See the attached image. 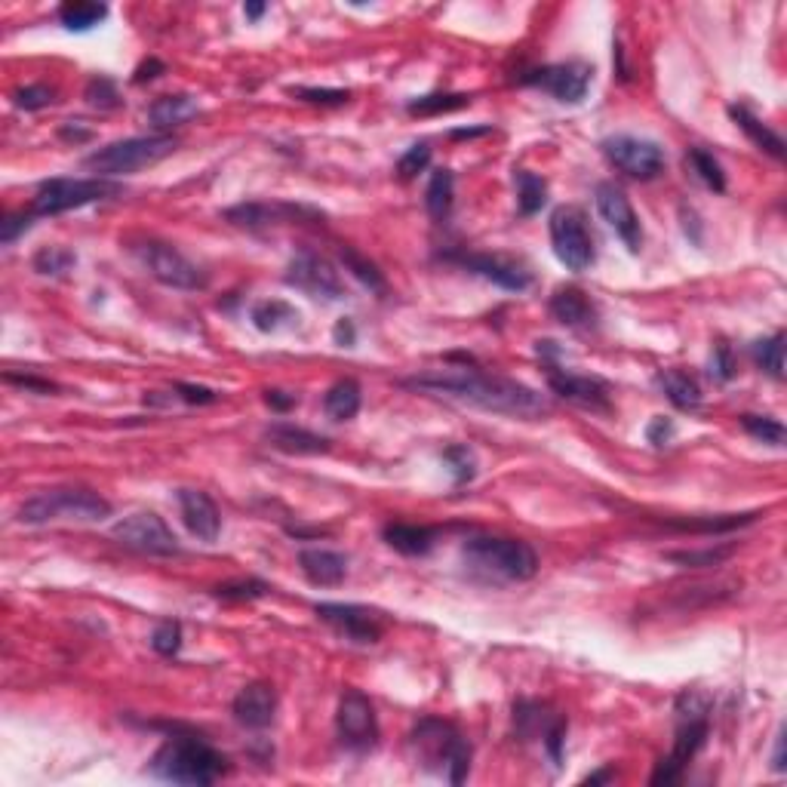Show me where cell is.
Returning a JSON list of instances; mask_svg holds the SVG:
<instances>
[{"label":"cell","mask_w":787,"mask_h":787,"mask_svg":"<svg viewBox=\"0 0 787 787\" xmlns=\"http://www.w3.org/2000/svg\"><path fill=\"white\" fill-rule=\"evenodd\" d=\"M686 160H689V167L695 170V176L708 185L711 191H717V194H723L726 191V173H723V167H720V160L711 154V151H704V148H689L686 151Z\"/></svg>","instance_id":"cell-38"},{"label":"cell","mask_w":787,"mask_h":787,"mask_svg":"<svg viewBox=\"0 0 787 787\" xmlns=\"http://www.w3.org/2000/svg\"><path fill=\"white\" fill-rule=\"evenodd\" d=\"M314 615L320 621H326L329 628L339 631L342 637H348L351 643H379L385 634V618L376 609H366L357 603H317Z\"/></svg>","instance_id":"cell-14"},{"label":"cell","mask_w":787,"mask_h":787,"mask_svg":"<svg viewBox=\"0 0 787 787\" xmlns=\"http://www.w3.org/2000/svg\"><path fill=\"white\" fill-rule=\"evenodd\" d=\"M514 182H517L520 216H535V213L545 206V200H548V182H545L542 176L529 173V170H517V173H514Z\"/></svg>","instance_id":"cell-34"},{"label":"cell","mask_w":787,"mask_h":787,"mask_svg":"<svg viewBox=\"0 0 787 787\" xmlns=\"http://www.w3.org/2000/svg\"><path fill=\"white\" fill-rule=\"evenodd\" d=\"M514 723L523 738H542V741H548L551 732L566 729V717L554 714L548 704L538 701H520L514 708Z\"/></svg>","instance_id":"cell-28"},{"label":"cell","mask_w":787,"mask_h":787,"mask_svg":"<svg viewBox=\"0 0 787 787\" xmlns=\"http://www.w3.org/2000/svg\"><path fill=\"white\" fill-rule=\"evenodd\" d=\"M711 376L720 379V382H729L735 376V357L729 351V345H717L714 348V360H711Z\"/></svg>","instance_id":"cell-53"},{"label":"cell","mask_w":787,"mask_h":787,"mask_svg":"<svg viewBox=\"0 0 787 787\" xmlns=\"http://www.w3.org/2000/svg\"><path fill=\"white\" fill-rule=\"evenodd\" d=\"M163 71H167V65H163L160 59H148V62H142V65L136 68V74H133V84H148V80L160 77Z\"/></svg>","instance_id":"cell-57"},{"label":"cell","mask_w":787,"mask_h":787,"mask_svg":"<svg viewBox=\"0 0 787 787\" xmlns=\"http://www.w3.org/2000/svg\"><path fill=\"white\" fill-rule=\"evenodd\" d=\"M179 148L176 136H136V139H123L111 142L105 148H96L93 154L84 157V167L93 170L99 179H117V176H130L139 170H148L163 157H170Z\"/></svg>","instance_id":"cell-6"},{"label":"cell","mask_w":787,"mask_h":787,"mask_svg":"<svg viewBox=\"0 0 787 787\" xmlns=\"http://www.w3.org/2000/svg\"><path fill=\"white\" fill-rule=\"evenodd\" d=\"M403 385L416 388V391H428V394L468 400L486 412H502V416H514V419L548 416V400L535 388L514 382V379L489 376V372L474 369V366H446V369L419 372V376L403 379Z\"/></svg>","instance_id":"cell-1"},{"label":"cell","mask_w":787,"mask_h":787,"mask_svg":"<svg viewBox=\"0 0 787 787\" xmlns=\"http://www.w3.org/2000/svg\"><path fill=\"white\" fill-rule=\"evenodd\" d=\"M84 99L90 108H99V111H114L120 105V93H117V84L105 74H96L90 77V84L84 90Z\"/></svg>","instance_id":"cell-44"},{"label":"cell","mask_w":787,"mask_h":787,"mask_svg":"<svg viewBox=\"0 0 787 787\" xmlns=\"http://www.w3.org/2000/svg\"><path fill=\"white\" fill-rule=\"evenodd\" d=\"M299 569L317 588H336L348 575V557L329 548H305L299 551Z\"/></svg>","instance_id":"cell-23"},{"label":"cell","mask_w":787,"mask_h":787,"mask_svg":"<svg viewBox=\"0 0 787 787\" xmlns=\"http://www.w3.org/2000/svg\"><path fill=\"white\" fill-rule=\"evenodd\" d=\"M302 206H289V203H259V200H250V203H237L231 210H225V219L237 228H246V231H259V228H271L277 222H286V219H299Z\"/></svg>","instance_id":"cell-22"},{"label":"cell","mask_w":787,"mask_h":787,"mask_svg":"<svg viewBox=\"0 0 787 787\" xmlns=\"http://www.w3.org/2000/svg\"><path fill=\"white\" fill-rule=\"evenodd\" d=\"M250 317H253L256 329H262V333H274V329H280L283 323H296L299 311L293 305L280 302V299H271V302H259Z\"/></svg>","instance_id":"cell-40"},{"label":"cell","mask_w":787,"mask_h":787,"mask_svg":"<svg viewBox=\"0 0 787 787\" xmlns=\"http://www.w3.org/2000/svg\"><path fill=\"white\" fill-rule=\"evenodd\" d=\"M449 259H455L462 268H468V271L492 280L495 286L511 289V293H523V289L532 283V274H529L523 265L508 262V259H502V256H483V253H471V256H468V253H465V256H449Z\"/></svg>","instance_id":"cell-21"},{"label":"cell","mask_w":787,"mask_h":787,"mask_svg":"<svg viewBox=\"0 0 787 787\" xmlns=\"http://www.w3.org/2000/svg\"><path fill=\"white\" fill-rule=\"evenodd\" d=\"M428 163H431V145H428V142H419V145H412V148L397 160V176H400V179H416L419 173L428 170Z\"/></svg>","instance_id":"cell-48"},{"label":"cell","mask_w":787,"mask_h":787,"mask_svg":"<svg viewBox=\"0 0 787 787\" xmlns=\"http://www.w3.org/2000/svg\"><path fill=\"white\" fill-rule=\"evenodd\" d=\"M360 403H363V391H360V382H354V379H342L323 394V412L333 422L354 419L360 412Z\"/></svg>","instance_id":"cell-30"},{"label":"cell","mask_w":787,"mask_h":787,"mask_svg":"<svg viewBox=\"0 0 787 787\" xmlns=\"http://www.w3.org/2000/svg\"><path fill=\"white\" fill-rule=\"evenodd\" d=\"M336 732L345 748L357 754H366L379 744V720L376 711H372V701L363 692L348 689L342 695L336 711Z\"/></svg>","instance_id":"cell-13"},{"label":"cell","mask_w":787,"mask_h":787,"mask_svg":"<svg viewBox=\"0 0 787 787\" xmlns=\"http://www.w3.org/2000/svg\"><path fill=\"white\" fill-rule=\"evenodd\" d=\"M231 711L234 720L246 729H268L277 714V692L271 683H250L237 692Z\"/></svg>","instance_id":"cell-20"},{"label":"cell","mask_w":787,"mask_h":787,"mask_svg":"<svg viewBox=\"0 0 787 787\" xmlns=\"http://www.w3.org/2000/svg\"><path fill=\"white\" fill-rule=\"evenodd\" d=\"M551 246L560 265L572 274H582L594 265V237L578 206H557L551 213Z\"/></svg>","instance_id":"cell-9"},{"label":"cell","mask_w":787,"mask_h":787,"mask_svg":"<svg viewBox=\"0 0 787 787\" xmlns=\"http://www.w3.org/2000/svg\"><path fill=\"white\" fill-rule=\"evenodd\" d=\"M471 105V96L465 93H431V96H419L406 105L409 114L416 117H434V114H449V111H459Z\"/></svg>","instance_id":"cell-39"},{"label":"cell","mask_w":787,"mask_h":787,"mask_svg":"<svg viewBox=\"0 0 787 787\" xmlns=\"http://www.w3.org/2000/svg\"><path fill=\"white\" fill-rule=\"evenodd\" d=\"M548 385L557 397H563L575 406H585L594 412H609V406H612L609 403V385L603 379H594V376H575V372L551 366Z\"/></svg>","instance_id":"cell-18"},{"label":"cell","mask_w":787,"mask_h":787,"mask_svg":"<svg viewBox=\"0 0 787 787\" xmlns=\"http://www.w3.org/2000/svg\"><path fill=\"white\" fill-rule=\"evenodd\" d=\"M735 554V545H717V548H701V551H668V563H677L683 569H717Z\"/></svg>","instance_id":"cell-37"},{"label":"cell","mask_w":787,"mask_h":787,"mask_svg":"<svg viewBox=\"0 0 787 787\" xmlns=\"http://www.w3.org/2000/svg\"><path fill=\"white\" fill-rule=\"evenodd\" d=\"M197 114H200L197 99L188 93H176V96H160L151 102L148 123H151V130H157V136H170V130L182 127V123H188Z\"/></svg>","instance_id":"cell-26"},{"label":"cell","mask_w":787,"mask_h":787,"mask_svg":"<svg viewBox=\"0 0 787 787\" xmlns=\"http://www.w3.org/2000/svg\"><path fill=\"white\" fill-rule=\"evenodd\" d=\"M56 102V90L47 87V84H31V87H22L13 93V105L16 108H25V111H40V108H50Z\"/></svg>","instance_id":"cell-49"},{"label":"cell","mask_w":787,"mask_h":787,"mask_svg":"<svg viewBox=\"0 0 787 787\" xmlns=\"http://www.w3.org/2000/svg\"><path fill=\"white\" fill-rule=\"evenodd\" d=\"M385 542L403 554V557H425L440 538V529L434 526H416V523H388L382 529Z\"/></svg>","instance_id":"cell-27"},{"label":"cell","mask_w":787,"mask_h":787,"mask_svg":"<svg viewBox=\"0 0 787 787\" xmlns=\"http://www.w3.org/2000/svg\"><path fill=\"white\" fill-rule=\"evenodd\" d=\"M283 280H286V286H296L299 293H305L311 299H323V302L345 299V283H342L336 265L323 256H317V253H311V250H302L289 259Z\"/></svg>","instance_id":"cell-11"},{"label":"cell","mask_w":787,"mask_h":787,"mask_svg":"<svg viewBox=\"0 0 787 787\" xmlns=\"http://www.w3.org/2000/svg\"><path fill=\"white\" fill-rule=\"evenodd\" d=\"M591 65L585 62H560V65H545V68H535V71H526L520 77L523 87H538L551 93L557 102H582L588 96V87H591Z\"/></svg>","instance_id":"cell-15"},{"label":"cell","mask_w":787,"mask_h":787,"mask_svg":"<svg viewBox=\"0 0 787 787\" xmlns=\"http://www.w3.org/2000/svg\"><path fill=\"white\" fill-rule=\"evenodd\" d=\"M111 517V505L99 492L84 486H62V489H44L25 499L16 511L19 523L44 526V523H102Z\"/></svg>","instance_id":"cell-4"},{"label":"cell","mask_w":787,"mask_h":787,"mask_svg":"<svg viewBox=\"0 0 787 787\" xmlns=\"http://www.w3.org/2000/svg\"><path fill=\"white\" fill-rule=\"evenodd\" d=\"M754 360H757V366L766 372V376L781 379L784 376V336L775 333L769 339H760L754 345Z\"/></svg>","instance_id":"cell-42"},{"label":"cell","mask_w":787,"mask_h":787,"mask_svg":"<svg viewBox=\"0 0 787 787\" xmlns=\"http://www.w3.org/2000/svg\"><path fill=\"white\" fill-rule=\"evenodd\" d=\"M108 19V7L105 4H90V0H71V4L59 7V22L68 31H90L99 22Z\"/></svg>","instance_id":"cell-33"},{"label":"cell","mask_w":787,"mask_h":787,"mask_svg":"<svg viewBox=\"0 0 787 787\" xmlns=\"http://www.w3.org/2000/svg\"><path fill=\"white\" fill-rule=\"evenodd\" d=\"M265 403L277 412H286V409H293L299 403L296 394H286V391H265Z\"/></svg>","instance_id":"cell-58"},{"label":"cell","mask_w":787,"mask_h":787,"mask_svg":"<svg viewBox=\"0 0 787 787\" xmlns=\"http://www.w3.org/2000/svg\"><path fill=\"white\" fill-rule=\"evenodd\" d=\"M271 588L259 578H240V582H225L219 588H213V597L219 600H256V597H265Z\"/></svg>","instance_id":"cell-46"},{"label":"cell","mask_w":787,"mask_h":787,"mask_svg":"<svg viewBox=\"0 0 787 787\" xmlns=\"http://www.w3.org/2000/svg\"><path fill=\"white\" fill-rule=\"evenodd\" d=\"M708 717H686L680 720V729H677V738H674V751L668 760H661L658 769L652 772V784H674L680 781L686 763L704 748V741H708Z\"/></svg>","instance_id":"cell-17"},{"label":"cell","mask_w":787,"mask_h":787,"mask_svg":"<svg viewBox=\"0 0 787 787\" xmlns=\"http://www.w3.org/2000/svg\"><path fill=\"white\" fill-rule=\"evenodd\" d=\"M296 99L308 102V105H345L351 99L348 90H317V87H293L289 90Z\"/></svg>","instance_id":"cell-50"},{"label":"cell","mask_w":787,"mask_h":787,"mask_svg":"<svg viewBox=\"0 0 787 787\" xmlns=\"http://www.w3.org/2000/svg\"><path fill=\"white\" fill-rule=\"evenodd\" d=\"M452 200H455V176L452 170H434L428 191H425V206L434 222H443L452 213Z\"/></svg>","instance_id":"cell-32"},{"label":"cell","mask_w":787,"mask_h":787,"mask_svg":"<svg viewBox=\"0 0 787 787\" xmlns=\"http://www.w3.org/2000/svg\"><path fill=\"white\" fill-rule=\"evenodd\" d=\"M333 336H336V345H342V348H351V345H354V323H351L348 317H345V320H339V323H336V333H333Z\"/></svg>","instance_id":"cell-59"},{"label":"cell","mask_w":787,"mask_h":787,"mask_svg":"<svg viewBox=\"0 0 787 787\" xmlns=\"http://www.w3.org/2000/svg\"><path fill=\"white\" fill-rule=\"evenodd\" d=\"M265 440L268 446L286 452V455H323L329 452V440L308 431V428H299V425H289V422H274L271 428H265Z\"/></svg>","instance_id":"cell-25"},{"label":"cell","mask_w":787,"mask_h":787,"mask_svg":"<svg viewBox=\"0 0 787 787\" xmlns=\"http://www.w3.org/2000/svg\"><path fill=\"white\" fill-rule=\"evenodd\" d=\"M597 213L603 216V222L618 234V240L625 243L631 253H640V246H643L640 219L634 213L628 194L621 191L615 182H600L597 185Z\"/></svg>","instance_id":"cell-16"},{"label":"cell","mask_w":787,"mask_h":787,"mask_svg":"<svg viewBox=\"0 0 787 787\" xmlns=\"http://www.w3.org/2000/svg\"><path fill=\"white\" fill-rule=\"evenodd\" d=\"M114 542L130 548L136 554H148V557H176L182 554V545L176 532L167 526V520L157 517L154 511H139L123 517L111 526Z\"/></svg>","instance_id":"cell-10"},{"label":"cell","mask_w":787,"mask_h":787,"mask_svg":"<svg viewBox=\"0 0 787 787\" xmlns=\"http://www.w3.org/2000/svg\"><path fill=\"white\" fill-rule=\"evenodd\" d=\"M176 502H179V514H182V523L188 526V532L194 538H200V542L213 545L222 532V514H219V508L210 495L200 492V489H179Z\"/></svg>","instance_id":"cell-19"},{"label":"cell","mask_w":787,"mask_h":787,"mask_svg":"<svg viewBox=\"0 0 787 787\" xmlns=\"http://www.w3.org/2000/svg\"><path fill=\"white\" fill-rule=\"evenodd\" d=\"M31 222H34L31 213H10V216H4V222H0V243H7V246L16 243L19 234H25L31 228Z\"/></svg>","instance_id":"cell-51"},{"label":"cell","mask_w":787,"mask_h":787,"mask_svg":"<svg viewBox=\"0 0 787 787\" xmlns=\"http://www.w3.org/2000/svg\"><path fill=\"white\" fill-rule=\"evenodd\" d=\"M409 748L416 754L419 766L446 778L449 784H462L471 769V744L462 735V729L440 720V717H425L409 732Z\"/></svg>","instance_id":"cell-3"},{"label":"cell","mask_w":787,"mask_h":787,"mask_svg":"<svg viewBox=\"0 0 787 787\" xmlns=\"http://www.w3.org/2000/svg\"><path fill=\"white\" fill-rule=\"evenodd\" d=\"M265 10H268L265 4H246V7H243L246 19H262V16H265Z\"/></svg>","instance_id":"cell-61"},{"label":"cell","mask_w":787,"mask_h":787,"mask_svg":"<svg viewBox=\"0 0 787 787\" xmlns=\"http://www.w3.org/2000/svg\"><path fill=\"white\" fill-rule=\"evenodd\" d=\"M658 385H661V391L668 394V400L677 409H698L701 406V388L683 369H661L658 372Z\"/></svg>","instance_id":"cell-31"},{"label":"cell","mask_w":787,"mask_h":787,"mask_svg":"<svg viewBox=\"0 0 787 787\" xmlns=\"http://www.w3.org/2000/svg\"><path fill=\"white\" fill-rule=\"evenodd\" d=\"M465 563L495 582H529L538 572V554L520 542V538H495V535H474L462 548Z\"/></svg>","instance_id":"cell-5"},{"label":"cell","mask_w":787,"mask_h":787,"mask_svg":"<svg viewBox=\"0 0 787 787\" xmlns=\"http://www.w3.org/2000/svg\"><path fill=\"white\" fill-rule=\"evenodd\" d=\"M729 117L735 120V127H738L744 136H748L760 151H766V154L775 157V160L784 157V139H781L775 130H769L757 114H751L744 105H729Z\"/></svg>","instance_id":"cell-29"},{"label":"cell","mask_w":787,"mask_h":787,"mask_svg":"<svg viewBox=\"0 0 787 787\" xmlns=\"http://www.w3.org/2000/svg\"><path fill=\"white\" fill-rule=\"evenodd\" d=\"M59 139H65V142H90L93 139V130H87V127H80V120H68V123H62L59 127Z\"/></svg>","instance_id":"cell-56"},{"label":"cell","mask_w":787,"mask_h":787,"mask_svg":"<svg viewBox=\"0 0 787 787\" xmlns=\"http://www.w3.org/2000/svg\"><path fill=\"white\" fill-rule=\"evenodd\" d=\"M772 769H775V772H784V735H778V741H775V757H772Z\"/></svg>","instance_id":"cell-60"},{"label":"cell","mask_w":787,"mask_h":787,"mask_svg":"<svg viewBox=\"0 0 787 787\" xmlns=\"http://www.w3.org/2000/svg\"><path fill=\"white\" fill-rule=\"evenodd\" d=\"M228 772V757L194 732H173L151 757V775L173 784H213Z\"/></svg>","instance_id":"cell-2"},{"label":"cell","mask_w":787,"mask_h":787,"mask_svg":"<svg viewBox=\"0 0 787 787\" xmlns=\"http://www.w3.org/2000/svg\"><path fill=\"white\" fill-rule=\"evenodd\" d=\"M7 385H16V388H25V391H37V394H56L59 385H53L50 379H37V376H16V372H7L4 376Z\"/></svg>","instance_id":"cell-54"},{"label":"cell","mask_w":787,"mask_h":787,"mask_svg":"<svg viewBox=\"0 0 787 787\" xmlns=\"http://www.w3.org/2000/svg\"><path fill=\"white\" fill-rule=\"evenodd\" d=\"M176 397L185 400L188 406H210L219 400V394L213 388H203V385H188V382H179L176 385Z\"/></svg>","instance_id":"cell-52"},{"label":"cell","mask_w":787,"mask_h":787,"mask_svg":"<svg viewBox=\"0 0 787 787\" xmlns=\"http://www.w3.org/2000/svg\"><path fill=\"white\" fill-rule=\"evenodd\" d=\"M609 778H615V772H612V769H603V772H594V775H588L585 781H588V784H597V781H609Z\"/></svg>","instance_id":"cell-63"},{"label":"cell","mask_w":787,"mask_h":787,"mask_svg":"<svg viewBox=\"0 0 787 787\" xmlns=\"http://www.w3.org/2000/svg\"><path fill=\"white\" fill-rule=\"evenodd\" d=\"M123 188L111 179H47L37 185L31 216H59L68 210H80V206L96 203V200H111Z\"/></svg>","instance_id":"cell-7"},{"label":"cell","mask_w":787,"mask_h":787,"mask_svg":"<svg viewBox=\"0 0 787 787\" xmlns=\"http://www.w3.org/2000/svg\"><path fill=\"white\" fill-rule=\"evenodd\" d=\"M133 259L142 265L145 274H151L157 283L163 286H173V289H203L206 286V274L188 259L182 256L176 246L170 243H160V240H142L136 246H130Z\"/></svg>","instance_id":"cell-8"},{"label":"cell","mask_w":787,"mask_h":787,"mask_svg":"<svg viewBox=\"0 0 787 787\" xmlns=\"http://www.w3.org/2000/svg\"><path fill=\"white\" fill-rule=\"evenodd\" d=\"M603 154L615 170H621L631 179H655L665 170V148L652 139L640 136H609L603 139Z\"/></svg>","instance_id":"cell-12"},{"label":"cell","mask_w":787,"mask_h":787,"mask_svg":"<svg viewBox=\"0 0 787 787\" xmlns=\"http://www.w3.org/2000/svg\"><path fill=\"white\" fill-rule=\"evenodd\" d=\"M77 256L71 250H65V246H44V250H37L31 265L37 274H44V277H62L74 268Z\"/></svg>","instance_id":"cell-41"},{"label":"cell","mask_w":787,"mask_h":787,"mask_svg":"<svg viewBox=\"0 0 787 787\" xmlns=\"http://www.w3.org/2000/svg\"><path fill=\"white\" fill-rule=\"evenodd\" d=\"M671 437H674V422H671V419L655 416V419L649 422V428H646V440H649L652 446H668Z\"/></svg>","instance_id":"cell-55"},{"label":"cell","mask_w":787,"mask_h":787,"mask_svg":"<svg viewBox=\"0 0 787 787\" xmlns=\"http://www.w3.org/2000/svg\"><path fill=\"white\" fill-rule=\"evenodd\" d=\"M489 133V127H480V130H452V139H474V136H483Z\"/></svg>","instance_id":"cell-62"},{"label":"cell","mask_w":787,"mask_h":787,"mask_svg":"<svg viewBox=\"0 0 787 787\" xmlns=\"http://www.w3.org/2000/svg\"><path fill=\"white\" fill-rule=\"evenodd\" d=\"M548 308H551V317L557 323L569 326V329H591V326H597V308L578 286L557 289V293L551 296V302H548Z\"/></svg>","instance_id":"cell-24"},{"label":"cell","mask_w":787,"mask_h":787,"mask_svg":"<svg viewBox=\"0 0 787 787\" xmlns=\"http://www.w3.org/2000/svg\"><path fill=\"white\" fill-rule=\"evenodd\" d=\"M760 514H723V517H689V520H671V529H683V532H732L754 523Z\"/></svg>","instance_id":"cell-35"},{"label":"cell","mask_w":787,"mask_h":787,"mask_svg":"<svg viewBox=\"0 0 787 787\" xmlns=\"http://www.w3.org/2000/svg\"><path fill=\"white\" fill-rule=\"evenodd\" d=\"M151 649L163 658H173L182 649V625L179 621H163L151 634Z\"/></svg>","instance_id":"cell-47"},{"label":"cell","mask_w":787,"mask_h":787,"mask_svg":"<svg viewBox=\"0 0 787 787\" xmlns=\"http://www.w3.org/2000/svg\"><path fill=\"white\" fill-rule=\"evenodd\" d=\"M339 259H342L345 271H351L363 286L372 289V293H379V296L388 293V280H385V274L379 271V265H372L369 259H363L357 250H351V246H342V250H339Z\"/></svg>","instance_id":"cell-36"},{"label":"cell","mask_w":787,"mask_h":787,"mask_svg":"<svg viewBox=\"0 0 787 787\" xmlns=\"http://www.w3.org/2000/svg\"><path fill=\"white\" fill-rule=\"evenodd\" d=\"M443 462L449 465L455 483H468V480H474V474H477V455H474V449L465 446V443L446 446V449H443Z\"/></svg>","instance_id":"cell-43"},{"label":"cell","mask_w":787,"mask_h":787,"mask_svg":"<svg viewBox=\"0 0 787 787\" xmlns=\"http://www.w3.org/2000/svg\"><path fill=\"white\" fill-rule=\"evenodd\" d=\"M741 428L748 431L751 437H757V440H763V443H772V446H784V440H787V431H784V425L778 422V419H772V416H741Z\"/></svg>","instance_id":"cell-45"}]
</instances>
